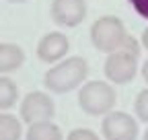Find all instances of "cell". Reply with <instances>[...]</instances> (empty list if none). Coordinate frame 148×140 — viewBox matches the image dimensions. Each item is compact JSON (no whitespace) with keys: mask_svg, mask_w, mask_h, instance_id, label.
Returning <instances> with one entry per match:
<instances>
[{"mask_svg":"<svg viewBox=\"0 0 148 140\" xmlns=\"http://www.w3.org/2000/svg\"><path fill=\"white\" fill-rule=\"evenodd\" d=\"M86 74H88L86 60L80 56H72L60 64L51 66L43 74V84L51 93H68V91H74L76 86H80Z\"/></svg>","mask_w":148,"mask_h":140,"instance_id":"cell-1","label":"cell"},{"mask_svg":"<svg viewBox=\"0 0 148 140\" xmlns=\"http://www.w3.org/2000/svg\"><path fill=\"white\" fill-rule=\"evenodd\" d=\"M130 39L132 37L127 35L123 23L117 16H109V14L101 16L90 27V41L103 54H113V51L125 49Z\"/></svg>","mask_w":148,"mask_h":140,"instance_id":"cell-2","label":"cell"},{"mask_svg":"<svg viewBox=\"0 0 148 140\" xmlns=\"http://www.w3.org/2000/svg\"><path fill=\"white\" fill-rule=\"evenodd\" d=\"M115 89L109 82L90 80L78 91V105L86 115H107L115 105Z\"/></svg>","mask_w":148,"mask_h":140,"instance_id":"cell-3","label":"cell"},{"mask_svg":"<svg viewBox=\"0 0 148 140\" xmlns=\"http://www.w3.org/2000/svg\"><path fill=\"white\" fill-rule=\"evenodd\" d=\"M56 105L53 99L43 93V91H33L27 93L25 99L21 101V107H18V115L25 124H35V121H47L53 117Z\"/></svg>","mask_w":148,"mask_h":140,"instance_id":"cell-4","label":"cell"},{"mask_svg":"<svg viewBox=\"0 0 148 140\" xmlns=\"http://www.w3.org/2000/svg\"><path fill=\"white\" fill-rule=\"evenodd\" d=\"M136 70H138V56L132 54V51H113L109 54L105 60V74L111 82L115 84H125L136 76Z\"/></svg>","mask_w":148,"mask_h":140,"instance_id":"cell-5","label":"cell"},{"mask_svg":"<svg viewBox=\"0 0 148 140\" xmlns=\"http://www.w3.org/2000/svg\"><path fill=\"white\" fill-rule=\"evenodd\" d=\"M101 132L105 140H136L138 121L125 111H109L101 121Z\"/></svg>","mask_w":148,"mask_h":140,"instance_id":"cell-6","label":"cell"},{"mask_svg":"<svg viewBox=\"0 0 148 140\" xmlns=\"http://www.w3.org/2000/svg\"><path fill=\"white\" fill-rule=\"evenodd\" d=\"M86 16L84 0H53L51 2V19L62 27H76Z\"/></svg>","mask_w":148,"mask_h":140,"instance_id":"cell-7","label":"cell"},{"mask_svg":"<svg viewBox=\"0 0 148 140\" xmlns=\"http://www.w3.org/2000/svg\"><path fill=\"white\" fill-rule=\"evenodd\" d=\"M68 47H70V43H68L66 35L58 33V31H51L39 39V43H37V56H39V60L51 64V62L62 60L66 56Z\"/></svg>","mask_w":148,"mask_h":140,"instance_id":"cell-8","label":"cell"},{"mask_svg":"<svg viewBox=\"0 0 148 140\" xmlns=\"http://www.w3.org/2000/svg\"><path fill=\"white\" fill-rule=\"evenodd\" d=\"M25 62V51L14 43H0V72L18 70Z\"/></svg>","mask_w":148,"mask_h":140,"instance_id":"cell-9","label":"cell"},{"mask_svg":"<svg viewBox=\"0 0 148 140\" xmlns=\"http://www.w3.org/2000/svg\"><path fill=\"white\" fill-rule=\"evenodd\" d=\"M27 140H64V136H62V130L56 126L51 119H47V121L29 124Z\"/></svg>","mask_w":148,"mask_h":140,"instance_id":"cell-10","label":"cell"},{"mask_svg":"<svg viewBox=\"0 0 148 140\" xmlns=\"http://www.w3.org/2000/svg\"><path fill=\"white\" fill-rule=\"evenodd\" d=\"M21 121L10 113H0V138L4 140H18L21 138Z\"/></svg>","mask_w":148,"mask_h":140,"instance_id":"cell-11","label":"cell"},{"mask_svg":"<svg viewBox=\"0 0 148 140\" xmlns=\"http://www.w3.org/2000/svg\"><path fill=\"white\" fill-rule=\"evenodd\" d=\"M16 97H18V89L16 84L6 78V76H0V109H8L16 103Z\"/></svg>","mask_w":148,"mask_h":140,"instance_id":"cell-12","label":"cell"},{"mask_svg":"<svg viewBox=\"0 0 148 140\" xmlns=\"http://www.w3.org/2000/svg\"><path fill=\"white\" fill-rule=\"evenodd\" d=\"M134 111H136L140 121H146V124H148V89L138 93L136 103H134Z\"/></svg>","mask_w":148,"mask_h":140,"instance_id":"cell-13","label":"cell"},{"mask_svg":"<svg viewBox=\"0 0 148 140\" xmlns=\"http://www.w3.org/2000/svg\"><path fill=\"white\" fill-rule=\"evenodd\" d=\"M66 140H101L92 130H86V128H76V130H72L68 134Z\"/></svg>","mask_w":148,"mask_h":140,"instance_id":"cell-14","label":"cell"},{"mask_svg":"<svg viewBox=\"0 0 148 140\" xmlns=\"http://www.w3.org/2000/svg\"><path fill=\"white\" fill-rule=\"evenodd\" d=\"M127 2L134 6V10L142 16V19L148 21V0H127Z\"/></svg>","mask_w":148,"mask_h":140,"instance_id":"cell-15","label":"cell"},{"mask_svg":"<svg viewBox=\"0 0 148 140\" xmlns=\"http://www.w3.org/2000/svg\"><path fill=\"white\" fill-rule=\"evenodd\" d=\"M142 45L148 49V27L144 29V33H142Z\"/></svg>","mask_w":148,"mask_h":140,"instance_id":"cell-16","label":"cell"},{"mask_svg":"<svg viewBox=\"0 0 148 140\" xmlns=\"http://www.w3.org/2000/svg\"><path fill=\"white\" fill-rule=\"evenodd\" d=\"M142 76H144V80L148 82V60H146L144 66H142Z\"/></svg>","mask_w":148,"mask_h":140,"instance_id":"cell-17","label":"cell"},{"mask_svg":"<svg viewBox=\"0 0 148 140\" xmlns=\"http://www.w3.org/2000/svg\"><path fill=\"white\" fill-rule=\"evenodd\" d=\"M8 2H25V0H8Z\"/></svg>","mask_w":148,"mask_h":140,"instance_id":"cell-18","label":"cell"},{"mask_svg":"<svg viewBox=\"0 0 148 140\" xmlns=\"http://www.w3.org/2000/svg\"><path fill=\"white\" fill-rule=\"evenodd\" d=\"M144 140H148V130H146V134H144Z\"/></svg>","mask_w":148,"mask_h":140,"instance_id":"cell-19","label":"cell"},{"mask_svg":"<svg viewBox=\"0 0 148 140\" xmlns=\"http://www.w3.org/2000/svg\"><path fill=\"white\" fill-rule=\"evenodd\" d=\"M0 140H4V138H0Z\"/></svg>","mask_w":148,"mask_h":140,"instance_id":"cell-20","label":"cell"}]
</instances>
